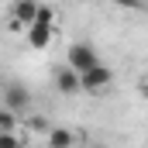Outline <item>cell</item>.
Wrapping results in <instances>:
<instances>
[{"mask_svg":"<svg viewBox=\"0 0 148 148\" xmlns=\"http://www.w3.org/2000/svg\"><path fill=\"white\" fill-rule=\"evenodd\" d=\"M66 66L83 76V73H90L93 66H100V55H97V48L90 41H73L69 52H66Z\"/></svg>","mask_w":148,"mask_h":148,"instance_id":"obj_1","label":"cell"},{"mask_svg":"<svg viewBox=\"0 0 148 148\" xmlns=\"http://www.w3.org/2000/svg\"><path fill=\"white\" fill-rule=\"evenodd\" d=\"M79 83H83V93H100V90H107V86L114 83V73L100 62V66H93L90 73L79 76Z\"/></svg>","mask_w":148,"mask_h":148,"instance_id":"obj_2","label":"cell"},{"mask_svg":"<svg viewBox=\"0 0 148 148\" xmlns=\"http://www.w3.org/2000/svg\"><path fill=\"white\" fill-rule=\"evenodd\" d=\"M3 107H10L14 114L28 110V107H31V93H28V86H24V83H7V86H3Z\"/></svg>","mask_w":148,"mask_h":148,"instance_id":"obj_3","label":"cell"},{"mask_svg":"<svg viewBox=\"0 0 148 148\" xmlns=\"http://www.w3.org/2000/svg\"><path fill=\"white\" fill-rule=\"evenodd\" d=\"M55 90H59V93H66V97H76V93H83L79 73H76V69H69V66H59V73H55Z\"/></svg>","mask_w":148,"mask_h":148,"instance_id":"obj_4","label":"cell"},{"mask_svg":"<svg viewBox=\"0 0 148 148\" xmlns=\"http://www.w3.org/2000/svg\"><path fill=\"white\" fill-rule=\"evenodd\" d=\"M24 38H28V45L31 48H48L52 45V38H55V31H52V24H28V31H24Z\"/></svg>","mask_w":148,"mask_h":148,"instance_id":"obj_5","label":"cell"},{"mask_svg":"<svg viewBox=\"0 0 148 148\" xmlns=\"http://www.w3.org/2000/svg\"><path fill=\"white\" fill-rule=\"evenodd\" d=\"M10 17L21 21L24 28L35 24V17H38V0H14V3H10Z\"/></svg>","mask_w":148,"mask_h":148,"instance_id":"obj_6","label":"cell"},{"mask_svg":"<svg viewBox=\"0 0 148 148\" xmlns=\"http://www.w3.org/2000/svg\"><path fill=\"white\" fill-rule=\"evenodd\" d=\"M45 138H48V148H73L76 145V134L69 127H52Z\"/></svg>","mask_w":148,"mask_h":148,"instance_id":"obj_7","label":"cell"},{"mask_svg":"<svg viewBox=\"0 0 148 148\" xmlns=\"http://www.w3.org/2000/svg\"><path fill=\"white\" fill-rule=\"evenodd\" d=\"M0 148H28V138L21 131H0Z\"/></svg>","mask_w":148,"mask_h":148,"instance_id":"obj_8","label":"cell"},{"mask_svg":"<svg viewBox=\"0 0 148 148\" xmlns=\"http://www.w3.org/2000/svg\"><path fill=\"white\" fill-rule=\"evenodd\" d=\"M17 114L10 110V107H0V131H17Z\"/></svg>","mask_w":148,"mask_h":148,"instance_id":"obj_9","label":"cell"},{"mask_svg":"<svg viewBox=\"0 0 148 148\" xmlns=\"http://www.w3.org/2000/svg\"><path fill=\"white\" fill-rule=\"evenodd\" d=\"M28 131H31V134H48V131H52V124H48V117L35 114V117L28 121Z\"/></svg>","mask_w":148,"mask_h":148,"instance_id":"obj_10","label":"cell"},{"mask_svg":"<svg viewBox=\"0 0 148 148\" xmlns=\"http://www.w3.org/2000/svg\"><path fill=\"white\" fill-rule=\"evenodd\" d=\"M38 24H55V7H48V3H38Z\"/></svg>","mask_w":148,"mask_h":148,"instance_id":"obj_11","label":"cell"},{"mask_svg":"<svg viewBox=\"0 0 148 148\" xmlns=\"http://www.w3.org/2000/svg\"><path fill=\"white\" fill-rule=\"evenodd\" d=\"M114 7H121V10H134V14H138V10H145V0H110Z\"/></svg>","mask_w":148,"mask_h":148,"instance_id":"obj_12","label":"cell"},{"mask_svg":"<svg viewBox=\"0 0 148 148\" xmlns=\"http://www.w3.org/2000/svg\"><path fill=\"white\" fill-rule=\"evenodd\" d=\"M138 90H141V97H148V79H141V83H138Z\"/></svg>","mask_w":148,"mask_h":148,"instance_id":"obj_13","label":"cell"},{"mask_svg":"<svg viewBox=\"0 0 148 148\" xmlns=\"http://www.w3.org/2000/svg\"><path fill=\"white\" fill-rule=\"evenodd\" d=\"M0 93H3V90H0Z\"/></svg>","mask_w":148,"mask_h":148,"instance_id":"obj_14","label":"cell"}]
</instances>
